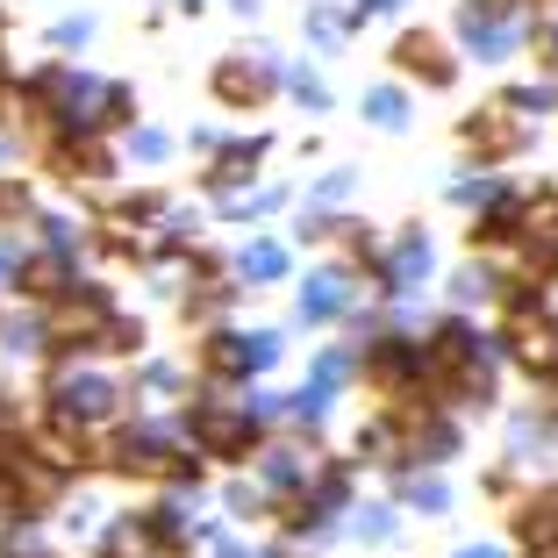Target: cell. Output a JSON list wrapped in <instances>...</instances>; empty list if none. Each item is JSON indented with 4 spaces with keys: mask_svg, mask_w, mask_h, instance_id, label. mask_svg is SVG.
<instances>
[{
    "mask_svg": "<svg viewBox=\"0 0 558 558\" xmlns=\"http://www.w3.org/2000/svg\"><path fill=\"white\" fill-rule=\"evenodd\" d=\"M244 265H251V272H258V279H272V272H279V251H272V244H258V251H251Z\"/></svg>",
    "mask_w": 558,
    "mask_h": 558,
    "instance_id": "1",
    "label": "cell"
},
{
    "mask_svg": "<svg viewBox=\"0 0 558 558\" xmlns=\"http://www.w3.org/2000/svg\"><path fill=\"white\" fill-rule=\"evenodd\" d=\"M465 558H494V551H465Z\"/></svg>",
    "mask_w": 558,
    "mask_h": 558,
    "instance_id": "2",
    "label": "cell"
}]
</instances>
